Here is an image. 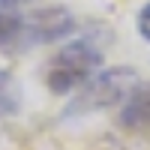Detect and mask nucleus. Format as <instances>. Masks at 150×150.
I'll return each mask as SVG.
<instances>
[{
	"label": "nucleus",
	"mask_w": 150,
	"mask_h": 150,
	"mask_svg": "<svg viewBox=\"0 0 150 150\" xmlns=\"http://www.w3.org/2000/svg\"><path fill=\"white\" fill-rule=\"evenodd\" d=\"M135 78L138 75L129 66H111V69L96 72L84 87H78V93L66 105L63 117H84V114H93V111H102V108H111V105L123 102L132 93Z\"/></svg>",
	"instance_id": "nucleus-2"
},
{
	"label": "nucleus",
	"mask_w": 150,
	"mask_h": 150,
	"mask_svg": "<svg viewBox=\"0 0 150 150\" xmlns=\"http://www.w3.org/2000/svg\"><path fill=\"white\" fill-rule=\"evenodd\" d=\"M18 105H21V93H18L15 78H12V72L0 69V117L15 114Z\"/></svg>",
	"instance_id": "nucleus-6"
},
{
	"label": "nucleus",
	"mask_w": 150,
	"mask_h": 150,
	"mask_svg": "<svg viewBox=\"0 0 150 150\" xmlns=\"http://www.w3.org/2000/svg\"><path fill=\"white\" fill-rule=\"evenodd\" d=\"M69 33H75V15L66 6H45L21 18V27H18L12 48L21 51V48H33V45L60 42Z\"/></svg>",
	"instance_id": "nucleus-3"
},
{
	"label": "nucleus",
	"mask_w": 150,
	"mask_h": 150,
	"mask_svg": "<svg viewBox=\"0 0 150 150\" xmlns=\"http://www.w3.org/2000/svg\"><path fill=\"white\" fill-rule=\"evenodd\" d=\"M135 27H138V33H141V39L150 45V3H144L141 9H138V18H135Z\"/></svg>",
	"instance_id": "nucleus-7"
},
{
	"label": "nucleus",
	"mask_w": 150,
	"mask_h": 150,
	"mask_svg": "<svg viewBox=\"0 0 150 150\" xmlns=\"http://www.w3.org/2000/svg\"><path fill=\"white\" fill-rule=\"evenodd\" d=\"M30 0H0V48H12L21 27V18H24V6Z\"/></svg>",
	"instance_id": "nucleus-5"
},
{
	"label": "nucleus",
	"mask_w": 150,
	"mask_h": 150,
	"mask_svg": "<svg viewBox=\"0 0 150 150\" xmlns=\"http://www.w3.org/2000/svg\"><path fill=\"white\" fill-rule=\"evenodd\" d=\"M117 120H120L123 132L150 141V84L132 87V93L123 99V108H120Z\"/></svg>",
	"instance_id": "nucleus-4"
},
{
	"label": "nucleus",
	"mask_w": 150,
	"mask_h": 150,
	"mask_svg": "<svg viewBox=\"0 0 150 150\" xmlns=\"http://www.w3.org/2000/svg\"><path fill=\"white\" fill-rule=\"evenodd\" d=\"M102 66V54L99 48L87 39H72L60 45L45 63V84L54 96H66L72 90L84 87Z\"/></svg>",
	"instance_id": "nucleus-1"
}]
</instances>
